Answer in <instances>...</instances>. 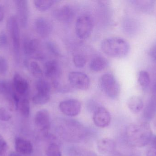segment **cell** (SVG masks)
Wrapping results in <instances>:
<instances>
[{
	"label": "cell",
	"mask_w": 156,
	"mask_h": 156,
	"mask_svg": "<svg viewBox=\"0 0 156 156\" xmlns=\"http://www.w3.org/2000/svg\"><path fill=\"white\" fill-rule=\"evenodd\" d=\"M126 136L131 145L141 148L149 143L153 136V132L147 123H136L127 126Z\"/></svg>",
	"instance_id": "cell-1"
},
{
	"label": "cell",
	"mask_w": 156,
	"mask_h": 156,
	"mask_svg": "<svg viewBox=\"0 0 156 156\" xmlns=\"http://www.w3.org/2000/svg\"><path fill=\"white\" fill-rule=\"evenodd\" d=\"M101 49L108 56L121 58L126 56L130 51L127 41L120 37L105 38L101 43Z\"/></svg>",
	"instance_id": "cell-2"
},
{
	"label": "cell",
	"mask_w": 156,
	"mask_h": 156,
	"mask_svg": "<svg viewBox=\"0 0 156 156\" xmlns=\"http://www.w3.org/2000/svg\"><path fill=\"white\" fill-rule=\"evenodd\" d=\"M56 131L62 138L69 141H79L86 134L85 128L80 123L70 120H63L58 122Z\"/></svg>",
	"instance_id": "cell-3"
},
{
	"label": "cell",
	"mask_w": 156,
	"mask_h": 156,
	"mask_svg": "<svg viewBox=\"0 0 156 156\" xmlns=\"http://www.w3.org/2000/svg\"><path fill=\"white\" fill-rule=\"evenodd\" d=\"M7 27L12 38L15 61L16 65H18L20 60V34L18 21L15 16H12L9 17Z\"/></svg>",
	"instance_id": "cell-4"
},
{
	"label": "cell",
	"mask_w": 156,
	"mask_h": 156,
	"mask_svg": "<svg viewBox=\"0 0 156 156\" xmlns=\"http://www.w3.org/2000/svg\"><path fill=\"white\" fill-rule=\"evenodd\" d=\"M100 87L106 96L110 99L115 100L120 95V85L112 73L103 74L100 80Z\"/></svg>",
	"instance_id": "cell-5"
},
{
	"label": "cell",
	"mask_w": 156,
	"mask_h": 156,
	"mask_svg": "<svg viewBox=\"0 0 156 156\" xmlns=\"http://www.w3.org/2000/svg\"><path fill=\"white\" fill-rule=\"evenodd\" d=\"M93 28L92 17L88 15L80 16L76 21L75 29L79 38L85 39L90 36Z\"/></svg>",
	"instance_id": "cell-6"
},
{
	"label": "cell",
	"mask_w": 156,
	"mask_h": 156,
	"mask_svg": "<svg viewBox=\"0 0 156 156\" xmlns=\"http://www.w3.org/2000/svg\"><path fill=\"white\" fill-rule=\"evenodd\" d=\"M68 79L71 85L78 89L85 91L90 88V78L83 72L71 71L69 74Z\"/></svg>",
	"instance_id": "cell-7"
},
{
	"label": "cell",
	"mask_w": 156,
	"mask_h": 156,
	"mask_svg": "<svg viewBox=\"0 0 156 156\" xmlns=\"http://www.w3.org/2000/svg\"><path fill=\"white\" fill-rule=\"evenodd\" d=\"M59 108L65 115L74 117L79 115L81 111V103L76 99H69L61 102Z\"/></svg>",
	"instance_id": "cell-8"
},
{
	"label": "cell",
	"mask_w": 156,
	"mask_h": 156,
	"mask_svg": "<svg viewBox=\"0 0 156 156\" xmlns=\"http://www.w3.org/2000/svg\"><path fill=\"white\" fill-rule=\"evenodd\" d=\"M111 114L106 108L99 106L95 109L93 120L97 127L101 128L107 127L111 123Z\"/></svg>",
	"instance_id": "cell-9"
},
{
	"label": "cell",
	"mask_w": 156,
	"mask_h": 156,
	"mask_svg": "<svg viewBox=\"0 0 156 156\" xmlns=\"http://www.w3.org/2000/svg\"><path fill=\"white\" fill-rule=\"evenodd\" d=\"M34 122L42 132L47 133L50 126V115L48 111L45 109L38 111L35 116Z\"/></svg>",
	"instance_id": "cell-10"
},
{
	"label": "cell",
	"mask_w": 156,
	"mask_h": 156,
	"mask_svg": "<svg viewBox=\"0 0 156 156\" xmlns=\"http://www.w3.org/2000/svg\"><path fill=\"white\" fill-rule=\"evenodd\" d=\"M14 2L20 25L23 27H26L28 24L29 17L28 2L26 0H16Z\"/></svg>",
	"instance_id": "cell-11"
},
{
	"label": "cell",
	"mask_w": 156,
	"mask_h": 156,
	"mask_svg": "<svg viewBox=\"0 0 156 156\" xmlns=\"http://www.w3.org/2000/svg\"><path fill=\"white\" fill-rule=\"evenodd\" d=\"M34 27L36 32L43 37L48 36L53 29V26L50 21L43 17H39L35 19Z\"/></svg>",
	"instance_id": "cell-12"
},
{
	"label": "cell",
	"mask_w": 156,
	"mask_h": 156,
	"mask_svg": "<svg viewBox=\"0 0 156 156\" xmlns=\"http://www.w3.org/2000/svg\"><path fill=\"white\" fill-rule=\"evenodd\" d=\"M75 11L69 5H64L59 7L54 12V17L61 22H68L74 17Z\"/></svg>",
	"instance_id": "cell-13"
},
{
	"label": "cell",
	"mask_w": 156,
	"mask_h": 156,
	"mask_svg": "<svg viewBox=\"0 0 156 156\" xmlns=\"http://www.w3.org/2000/svg\"><path fill=\"white\" fill-rule=\"evenodd\" d=\"M15 147L16 152L20 154L29 155L33 152V146L30 141L17 137L15 142Z\"/></svg>",
	"instance_id": "cell-14"
},
{
	"label": "cell",
	"mask_w": 156,
	"mask_h": 156,
	"mask_svg": "<svg viewBox=\"0 0 156 156\" xmlns=\"http://www.w3.org/2000/svg\"><path fill=\"white\" fill-rule=\"evenodd\" d=\"M97 148L101 154H108L114 151L115 148V143L111 138H102L98 141Z\"/></svg>",
	"instance_id": "cell-15"
},
{
	"label": "cell",
	"mask_w": 156,
	"mask_h": 156,
	"mask_svg": "<svg viewBox=\"0 0 156 156\" xmlns=\"http://www.w3.org/2000/svg\"><path fill=\"white\" fill-rule=\"evenodd\" d=\"M13 85L16 91L20 95H24L28 91V82L18 73H16L14 75Z\"/></svg>",
	"instance_id": "cell-16"
},
{
	"label": "cell",
	"mask_w": 156,
	"mask_h": 156,
	"mask_svg": "<svg viewBox=\"0 0 156 156\" xmlns=\"http://www.w3.org/2000/svg\"><path fill=\"white\" fill-rule=\"evenodd\" d=\"M60 72L59 65L55 60H48L44 66V74L49 79H56L58 77Z\"/></svg>",
	"instance_id": "cell-17"
},
{
	"label": "cell",
	"mask_w": 156,
	"mask_h": 156,
	"mask_svg": "<svg viewBox=\"0 0 156 156\" xmlns=\"http://www.w3.org/2000/svg\"><path fill=\"white\" fill-rule=\"evenodd\" d=\"M39 42L36 39L25 38L23 42L24 53L27 56H33L36 54L39 48Z\"/></svg>",
	"instance_id": "cell-18"
},
{
	"label": "cell",
	"mask_w": 156,
	"mask_h": 156,
	"mask_svg": "<svg viewBox=\"0 0 156 156\" xmlns=\"http://www.w3.org/2000/svg\"><path fill=\"white\" fill-rule=\"evenodd\" d=\"M108 65V60L105 58L98 56L94 58L91 60L89 67L94 72H99L106 68Z\"/></svg>",
	"instance_id": "cell-19"
},
{
	"label": "cell",
	"mask_w": 156,
	"mask_h": 156,
	"mask_svg": "<svg viewBox=\"0 0 156 156\" xmlns=\"http://www.w3.org/2000/svg\"><path fill=\"white\" fill-rule=\"evenodd\" d=\"M127 105L130 111L134 114L140 113L144 108L143 100L138 96L130 97L127 100Z\"/></svg>",
	"instance_id": "cell-20"
},
{
	"label": "cell",
	"mask_w": 156,
	"mask_h": 156,
	"mask_svg": "<svg viewBox=\"0 0 156 156\" xmlns=\"http://www.w3.org/2000/svg\"><path fill=\"white\" fill-rule=\"evenodd\" d=\"M57 1L55 0H35L34 4L36 8L41 12L47 11Z\"/></svg>",
	"instance_id": "cell-21"
},
{
	"label": "cell",
	"mask_w": 156,
	"mask_h": 156,
	"mask_svg": "<svg viewBox=\"0 0 156 156\" xmlns=\"http://www.w3.org/2000/svg\"><path fill=\"white\" fill-rule=\"evenodd\" d=\"M69 156H99L96 153L90 150L74 147L69 152Z\"/></svg>",
	"instance_id": "cell-22"
},
{
	"label": "cell",
	"mask_w": 156,
	"mask_h": 156,
	"mask_svg": "<svg viewBox=\"0 0 156 156\" xmlns=\"http://www.w3.org/2000/svg\"><path fill=\"white\" fill-rule=\"evenodd\" d=\"M35 86L37 93L50 94L51 86L47 81L39 79L36 82Z\"/></svg>",
	"instance_id": "cell-23"
},
{
	"label": "cell",
	"mask_w": 156,
	"mask_h": 156,
	"mask_svg": "<svg viewBox=\"0 0 156 156\" xmlns=\"http://www.w3.org/2000/svg\"><path fill=\"white\" fill-rule=\"evenodd\" d=\"M50 96L49 93H37L34 95L32 101L37 105H43L47 103L50 100Z\"/></svg>",
	"instance_id": "cell-24"
},
{
	"label": "cell",
	"mask_w": 156,
	"mask_h": 156,
	"mask_svg": "<svg viewBox=\"0 0 156 156\" xmlns=\"http://www.w3.org/2000/svg\"><path fill=\"white\" fill-rule=\"evenodd\" d=\"M14 92L12 85L9 82L4 80H0V94H4L9 98Z\"/></svg>",
	"instance_id": "cell-25"
},
{
	"label": "cell",
	"mask_w": 156,
	"mask_h": 156,
	"mask_svg": "<svg viewBox=\"0 0 156 156\" xmlns=\"http://www.w3.org/2000/svg\"><path fill=\"white\" fill-rule=\"evenodd\" d=\"M29 68L32 75L34 77L39 79H41L43 77V71L38 63H37L36 61H31L29 64Z\"/></svg>",
	"instance_id": "cell-26"
},
{
	"label": "cell",
	"mask_w": 156,
	"mask_h": 156,
	"mask_svg": "<svg viewBox=\"0 0 156 156\" xmlns=\"http://www.w3.org/2000/svg\"><path fill=\"white\" fill-rule=\"evenodd\" d=\"M20 113L23 116L27 117L30 112V105L29 101L27 99H24L20 101L19 108Z\"/></svg>",
	"instance_id": "cell-27"
},
{
	"label": "cell",
	"mask_w": 156,
	"mask_h": 156,
	"mask_svg": "<svg viewBox=\"0 0 156 156\" xmlns=\"http://www.w3.org/2000/svg\"><path fill=\"white\" fill-rule=\"evenodd\" d=\"M138 82L143 88H146L150 82V76L148 72L144 71H140L138 75Z\"/></svg>",
	"instance_id": "cell-28"
},
{
	"label": "cell",
	"mask_w": 156,
	"mask_h": 156,
	"mask_svg": "<svg viewBox=\"0 0 156 156\" xmlns=\"http://www.w3.org/2000/svg\"><path fill=\"white\" fill-rule=\"evenodd\" d=\"M47 156H62L59 147L55 143L48 146L46 152Z\"/></svg>",
	"instance_id": "cell-29"
},
{
	"label": "cell",
	"mask_w": 156,
	"mask_h": 156,
	"mask_svg": "<svg viewBox=\"0 0 156 156\" xmlns=\"http://www.w3.org/2000/svg\"><path fill=\"white\" fill-rule=\"evenodd\" d=\"M73 61L76 67H83L86 64V60L85 57L80 54H77L73 56Z\"/></svg>",
	"instance_id": "cell-30"
},
{
	"label": "cell",
	"mask_w": 156,
	"mask_h": 156,
	"mask_svg": "<svg viewBox=\"0 0 156 156\" xmlns=\"http://www.w3.org/2000/svg\"><path fill=\"white\" fill-rule=\"evenodd\" d=\"M147 151V156H156V136L153 135Z\"/></svg>",
	"instance_id": "cell-31"
},
{
	"label": "cell",
	"mask_w": 156,
	"mask_h": 156,
	"mask_svg": "<svg viewBox=\"0 0 156 156\" xmlns=\"http://www.w3.org/2000/svg\"><path fill=\"white\" fill-rule=\"evenodd\" d=\"M8 63L5 58L0 56V75L6 74L8 70Z\"/></svg>",
	"instance_id": "cell-32"
},
{
	"label": "cell",
	"mask_w": 156,
	"mask_h": 156,
	"mask_svg": "<svg viewBox=\"0 0 156 156\" xmlns=\"http://www.w3.org/2000/svg\"><path fill=\"white\" fill-rule=\"evenodd\" d=\"M7 145L6 141L0 135V156H6Z\"/></svg>",
	"instance_id": "cell-33"
},
{
	"label": "cell",
	"mask_w": 156,
	"mask_h": 156,
	"mask_svg": "<svg viewBox=\"0 0 156 156\" xmlns=\"http://www.w3.org/2000/svg\"><path fill=\"white\" fill-rule=\"evenodd\" d=\"M11 114L4 108H0V121L8 122L11 119Z\"/></svg>",
	"instance_id": "cell-34"
},
{
	"label": "cell",
	"mask_w": 156,
	"mask_h": 156,
	"mask_svg": "<svg viewBox=\"0 0 156 156\" xmlns=\"http://www.w3.org/2000/svg\"><path fill=\"white\" fill-rule=\"evenodd\" d=\"M47 46L50 52L56 56H59L60 54V51L55 44L52 42H48L47 43Z\"/></svg>",
	"instance_id": "cell-35"
},
{
	"label": "cell",
	"mask_w": 156,
	"mask_h": 156,
	"mask_svg": "<svg viewBox=\"0 0 156 156\" xmlns=\"http://www.w3.org/2000/svg\"><path fill=\"white\" fill-rule=\"evenodd\" d=\"M8 43V39L6 34L3 31L0 32V48H5Z\"/></svg>",
	"instance_id": "cell-36"
},
{
	"label": "cell",
	"mask_w": 156,
	"mask_h": 156,
	"mask_svg": "<svg viewBox=\"0 0 156 156\" xmlns=\"http://www.w3.org/2000/svg\"><path fill=\"white\" fill-rule=\"evenodd\" d=\"M150 55L154 59L156 60V45L154 47V48L151 50Z\"/></svg>",
	"instance_id": "cell-37"
},
{
	"label": "cell",
	"mask_w": 156,
	"mask_h": 156,
	"mask_svg": "<svg viewBox=\"0 0 156 156\" xmlns=\"http://www.w3.org/2000/svg\"><path fill=\"white\" fill-rule=\"evenodd\" d=\"M4 17V12L2 6L0 5V22L2 21Z\"/></svg>",
	"instance_id": "cell-38"
},
{
	"label": "cell",
	"mask_w": 156,
	"mask_h": 156,
	"mask_svg": "<svg viewBox=\"0 0 156 156\" xmlns=\"http://www.w3.org/2000/svg\"><path fill=\"white\" fill-rule=\"evenodd\" d=\"M9 156H21L20 154H18L17 152L16 153H12L9 155Z\"/></svg>",
	"instance_id": "cell-39"
}]
</instances>
